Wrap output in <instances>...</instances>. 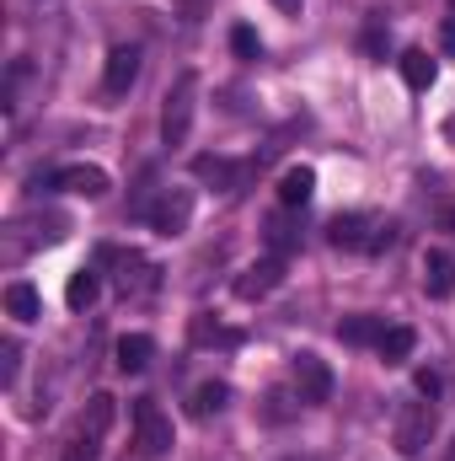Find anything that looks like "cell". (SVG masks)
I'll list each match as a JSON object with an SVG mask.
<instances>
[{"label": "cell", "instance_id": "obj_33", "mask_svg": "<svg viewBox=\"0 0 455 461\" xmlns=\"http://www.w3.org/2000/svg\"><path fill=\"white\" fill-rule=\"evenodd\" d=\"M451 5H455V0H451Z\"/></svg>", "mask_w": 455, "mask_h": 461}, {"label": "cell", "instance_id": "obj_15", "mask_svg": "<svg viewBox=\"0 0 455 461\" xmlns=\"http://www.w3.org/2000/svg\"><path fill=\"white\" fill-rule=\"evenodd\" d=\"M311 194H317V172H311V167H290V172L279 177V204H284V210L311 204Z\"/></svg>", "mask_w": 455, "mask_h": 461}, {"label": "cell", "instance_id": "obj_31", "mask_svg": "<svg viewBox=\"0 0 455 461\" xmlns=\"http://www.w3.org/2000/svg\"><path fill=\"white\" fill-rule=\"evenodd\" d=\"M273 5H279V11H300V0H273Z\"/></svg>", "mask_w": 455, "mask_h": 461}, {"label": "cell", "instance_id": "obj_19", "mask_svg": "<svg viewBox=\"0 0 455 461\" xmlns=\"http://www.w3.org/2000/svg\"><path fill=\"white\" fill-rule=\"evenodd\" d=\"M226 402H230V386H226V381H204V386L193 392L188 413H193V419H215V413H220Z\"/></svg>", "mask_w": 455, "mask_h": 461}, {"label": "cell", "instance_id": "obj_17", "mask_svg": "<svg viewBox=\"0 0 455 461\" xmlns=\"http://www.w3.org/2000/svg\"><path fill=\"white\" fill-rule=\"evenodd\" d=\"M97 290H103V274H97V268H76V274H70V285H65L70 312H86V306L97 301Z\"/></svg>", "mask_w": 455, "mask_h": 461}, {"label": "cell", "instance_id": "obj_20", "mask_svg": "<svg viewBox=\"0 0 455 461\" xmlns=\"http://www.w3.org/2000/svg\"><path fill=\"white\" fill-rule=\"evenodd\" d=\"M193 344L199 348H236L241 333H236V328H220L215 317H193Z\"/></svg>", "mask_w": 455, "mask_h": 461}, {"label": "cell", "instance_id": "obj_1", "mask_svg": "<svg viewBox=\"0 0 455 461\" xmlns=\"http://www.w3.org/2000/svg\"><path fill=\"white\" fill-rule=\"evenodd\" d=\"M327 241L343 247V252H391L397 247V226L391 221H380V215H338L333 226H327Z\"/></svg>", "mask_w": 455, "mask_h": 461}, {"label": "cell", "instance_id": "obj_23", "mask_svg": "<svg viewBox=\"0 0 455 461\" xmlns=\"http://www.w3.org/2000/svg\"><path fill=\"white\" fill-rule=\"evenodd\" d=\"M295 413H300V397H290V392H268L263 397V424H284Z\"/></svg>", "mask_w": 455, "mask_h": 461}, {"label": "cell", "instance_id": "obj_4", "mask_svg": "<svg viewBox=\"0 0 455 461\" xmlns=\"http://www.w3.org/2000/svg\"><path fill=\"white\" fill-rule=\"evenodd\" d=\"M166 451H172V419L161 413L156 397H139V402H134V456L161 461Z\"/></svg>", "mask_w": 455, "mask_h": 461}, {"label": "cell", "instance_id": "obj_26", "mask_svg": "<svg viewBox=\"0 0 455 461\" xmlns=\"http://www.w3.org/2000/svg\"><path fill=\"white\" fill-rule=\"evenodd\" d=\"M0 354H5V359H0V381L11 386V381H16V365H22V348H16V344H5Z\"/></svg>", "mask_w": 455, "mask_h": 461}, {"label": "cell", "instance_id": "obj_32", "mask_svg": "<svg viewBox=\"0 0 455 461\" xmlns=\"http://www.w3.org/2000/svg\"><path fill=\"white\" fill-rule=\"evenodd\" d=\"M445 461H455V440H451V451H445Z\"/></svg>", "mask_w": 455, "mask_h": 461}, {"label": "cell", "instance_id": "obj_16", "mask_svg": "<svg viewBox=\"0 0 455 461\" xmlns=\"http://www.w3.org/2000/svg\"><path fill=\"white\" fill-rule=\"evenodd\" d=\"M5 312H11L16 322H38V317H43V301H38V290H32L27 279H16V285H5Z\"/></svg>", "mask_w": 455, "mask_h": 461}, {"label": "cell", "instance_id": "obj_2", "mask_svg": "<svg viewBox=\"0 0 455 461\" xmlns=\"http://www.w3.org/2000/svg\"><path fill=\"white\" fill-rule=\"evenodd\" d=\"M193 108H199V76L183 70V76L172 81L166 103H161V140H166V145H183V140L193 134Z\"/></svg>", "mask_w": 455, "mask_h": 461}, {"label": "cell", "instance_id": "obj_29", "mask_svg": "<svg viewBox=\"0 0 455 461\" xmlns=\"http://www.w3.org/2000/svg\"><path fill=\"white\" fill-rule=\"evenodd\" d=\"M172 5H183L188 16H204V5H210V0H172Z\"/></svg>", "mask_w": 455, "mask_h": 461}, {"label": "cell", "instance_id": "obj_13", "mask_svg": "<svg viewBox=\"0 0 455 461\" xmlns=\"http://www.w3.org/2000/svg\"><path fill=\"white\" fill-rule=\"evenodd\" d=\"M424 290H429V301H451L455 295V258L445 247L424 252Z\"/></svg>", "mask_w": 455, "mask_h": 461}, {"label": "cell", "instance_id": "obj_25", "mask_svg": "<svg viewBox=\"0 0 455 461\" xmlns=\"http://www.w3.org/2000/svg\"><path fill=\"white\" fill-rule=\"evenodd\" d=\"M230 49H236L241 59H257V54H263V38H257L252 27H236V32H230Z\"/></svg>", "mask_w": 455, "mask_h": 461}, {"label": "cell", "instance_id": "obj_18", "mask_svg": "<svg viewBox=\"0 0 455 461\" xmlns=\"http://www.w3.org/2000/svg\"><path fill=\"white\" fill-rule=\"evenodd\" d=\"M150 354H156V344H150L145 333H123V339H118V370L139 375V370L150 365Z\"/></svg>", "mask_w": 455, "mask_h": 461}, {"label": "cell", "instance_id": "obj_5", "mask_svg": "<svg viewBox=\"0 0 455 461\" xmlns=\"http://www.w3.org/2000/svg\"><path fill=\"white\" fill-rule=\"evenodd\" d=\"M97 263H118V290L123 295H156L161 290V268L139 252H118V247H103Z\"/></svg>", "mask_w": 455, "mask_h": 461}, {"label": "cell", "instance_id": "obj_28", "mask_svg": "<svg viewBox=\"0 0 455 461\" xmlns=\"http://www.w3.org/2000/svg\"><path fill=\"white\" fill-rule=\"evenodd\" d=\"M364 49H370V54H386V32H380V27H370V32H364Z\"/></svg>", "mask_w": 455, "mask_h": 461}, {"label": "cell", "instance_id": "obj_10", "mask_svg": "<svg viewBox=\"0 0 455 461\" xmlns=\"http://www.w3.org/2000/svg\"><path fill=\"white\" fill-rule=\"evenodd\" d=\"M193 177L215 183L220 194H241L257 177V161H226V156H193Z\"/></svg>", "mask_w": 455, "mask_h": 461}, {"label": "cell", "instance_id": "obj_21", "mask_svg": "<svg viewBox=\"0 0 455 461\" xmlns=\"http://www.w3.org/2000/svg\"><path fill=\"white\" fill-rule=\"evenodd\" d=\"M402 81H407L413 92H429V86H434V59H429L424 49H407V54H402Z\"/></svg>", "mask_w": 455, "mask_h": 461}, {"label": "cell", "instance_id": "obj_12", "mask_svg": "<svg viewBox=\"0 0 455 461\" xmlns=\"http://www.w3.org/2000/svg\"><path fill=\"white\" fill-rule=\"evenodd\" d=\"M134 81H139V49L134 43H118L113 54H108V65H103V92L108 97H123Z\"/></svg>", "mask_w": 455, "mask_h": 461}, {"label": "cell", "instance_id": "obj_14", "mask_svg": "<svg viewBox=\"0 0 455 461\" xmlns=\"http://www.w3.org/2000/svg\"><path fill=\"white\" fill-rule=\"evenodd\" d=\"M338 339L353 348H375L386 339V317H370V312H359V317H343L338 322Z\"/></svg>", "mask_w": 455, "mask_h": 461}, {"label": "cell", "instance_id": "obj_9", "mask_svg": "<svg viewBox=\"0 0 455 461\" xmlns=\"http://www.w3.org/2000/svg\"><path fill=\"white\" fill-rule=\"evenodd\" d=\"M290 375H295V397L300 402H327L333 397V370H327V359H317V354H295L290 359Z\"/></svg>", "mask_w": 455, "mask_h": 461}, {"label": "cell", "instance_id": "obj_6", "mask_svg": "<svg viewBox=\"0 0 455 461\" xmlns=\"http://www.w3.org/2000/svg\"><path fill=\"white\" fill-rule=\"evenodd\" d=\"M434 424H440L434 402H402V408H397V451H402V456H418V451L434 440Z\"/></svg>", "mask_w": 455, "mask_h": 461}, {"label": "cell", "instance_id": "obj_8", "mask_svg": "<svg viewBox=\"0 0 455 461\" xmlns=\"http://www.w3.org/2000/svg\"><path fill=\"white\" fill-rule=\"evenodd\" d=\"M38 188H59V194H81V199H103L113 183L103 167H54L49 177H38Z\"/></svg>", "mask_w": 455, "mask_h": 461}, {"label": "cell", "instance_id": "obj_3", "mask_svg": "<svg viewBox=\"0 0 455 461\" xmlns=\"http://www.w3.org/2000/svg\"><path fill=\"white\" fill-rule=\"evenodd\" d=\"M113 397L108 392H97L92 402H86V413H81V424H76V435L65 440V461H97L103 451V435H108V424H113Z\"/></svg>", "mask_w": 455, "mask_h": 461}, {"label": "cell", "instance_id": "obj_22", "mask_svg": "<svg viewBox=\"0 0 455 461\" xmlns=\"http://www.w3.org/2000/svg\"><path fill=\"white\" fill-rule=\"evenodd\" d=\"M413 344H418V333H413V328H386V339L375 344V354H380L386 365H402V359L413 354Z\"/></svg>", "mask_w": 455, "mask_h": 461}, {"label": "cell", "instance_id": "obj_11", "mask_svg": "<svg viewBox=\"0 0 455 461\" xmlns=\"http://www.w3.org/2000/svg\"><path fill=\"white\" fill-rule=\"evenodd\" d=\"M279 285H284V258L268 252L263 263H252V268L236 274V301H263V295H273Z\"/></svg>", "mask_w": 455, "mask_h": 461}, {"label": "cell", "instance_id": "obj_30", "mask_svg": "<svg viewBox=\"0 0 455 461\" xmlns=\"http://www.w3.org/2000/svg\"><path fill=\"white\" fill-rule=\"evenodd\" d=\"M445 49H451V54H455V22H451V27H445Z\"/></svg>", "mask_w": 455, "mask_h": 461}, {"label": "cell", "instance_id": "obj_24", "mask_svg": "<svg viewBox=\"0 0 455 461\" xmlns=\"http://www.w3.org/2000/svg\"><path fill=\"white\" fill-rule=\"evenodd\" d=\"M263 236H268V247H273L279 258H284V252H290V247L300 241V236H295V226H290L284 215H268V221H263Z\"/></svg>", "mask_w": 455, "mask_h": 461}, {"label": "cell", "instance_id": "obj_7", "mask_svg": "<svg viewBox=\"0 0 455 461\" xmlns=\"http://www.w3.org/2000/svg\"><path fill=\"white\" fill-rule=\"evenodd\" d=\"M188 221H193V194L188 188H161V199L145 215V226L156 230V236H183Z\"/></svg>", "mask_w": 455, "mask_h": 461}, {"label": "cell", "instance_id": "obj_27", "mask_svg": "<svg viewBox=\"0 0 455 461\" xmlns=\"http://www.w3.org/2000/svg\"><path fill=\"white\" fill-rule=\"evenodd\" d=\"M418 392L434 402V397H440V375H434V370H418Z\"/></svg>", "mask_w": 455, "mask_h": 461}]
</instances>
